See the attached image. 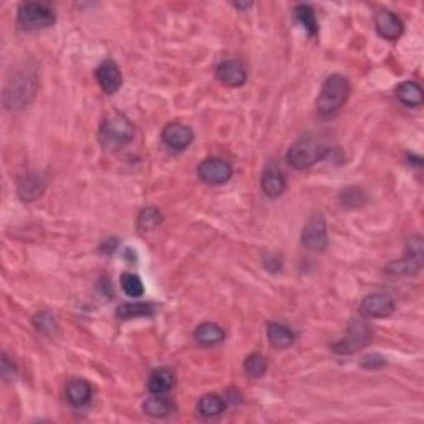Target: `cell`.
Segmentation results:
<instances>
[{
	"mask_svg": "<svg viewBox=\"0 0 424 424\" xmlns=\"http://www.w3.org/2000/svg\"><path fill=\"white\" fill-rule=\"evenodd\" d=\"M351 86L348 78L343 75H330L321 85L320 95L317 98V112L320 116H333L342 109V106L350 98Z\"/></svg>",
	"mask_w": 424,
	"mask_h": 424,
	"instance_id": "1",
	"label": "cell"
},
{
	"mask_svg": "<svg viewBox=\"0 0 424 424\" xmlns=\"http://www.w3.org/2000/svg\"><path fill=\"white\" fill-rule=\"evenodd\" d=\"M135 138V126L123 113L108 114L101 123L98 139L103 148L119 149Z\"/></svg>",
	"mask_w": 424,
	"mask_h": 424,
	"instance_id": "2",
	"label": "cell"
},
{
	"mask_svg": "<svg viewBox=\"0 0 424 424\" xmlns=\"http://www.w3.org/2000/svg\"><path fill=\"white\" fill-rule=\"evenodd\" d=\"M37 86V75L29 70H20L13 75L12 80H8L3 91V103L8 109L25 108L35 96Z\"/></svg>",
	"mask_w": 424,
	"mask_h": 424,
	"instance_id": "3",
	"label": "cell"
},
{
	"mask_svg": "<svg viewBox=\"0 0 424 424\" xmlns=\"http://www.w3.org/2000/svg\"><path fill=\"white\" fill-rule=\"evenodd\" d=\"M330 154L328 146L318 143L312 138L300 139L294 146H290L287 153V161L295 169H308L317 162L324 161Z\"/></svg>",
	"mask_w": 424,
	"mask_h": 424,
	"instance_id": "4",
	"label": "cell"
},
{
	"mask_svg": "<svg viewBox=\"0 0 424 424\" xmlns=\"http://www.w3.org/2000/svg\"><path fill=\"white\" fill-rule=\"evenodd\" d=\"M424 257V245L423 238L419 236L411 237L408 241V247H406V255L397 262H393L388 265L386 272L395 277L403 275H416L421 271Z\"/></svg>",
	"mask_w": 424,
	"mask_h": 424,
	"instance_id": "5",
	"label": "cell"
},
{
	"mask_svg": "<svg viewBox=\"0 0 424 424\" xmlns=\"http://www.w3.org/2000/svg\"><path fill=\"white\" fill-rule=\"evenodd\" d=\"M19 24L25 30L48 29L55 24V12L45 3L25 2L19 8Z\"/></svg>",
	"mask_w": 424,
	"mask_h": 424,
	"instance_id": "6",
	"label": "cell"
},
{
	"mask_svg": "<svg viewBox=\"0 0 424 424\" xmlns=\"http://www.w3.org/2000/svg\"><path fill=\"white\" fill-rule=\"evenodd\" d=\"M371 342V328L365 321L355 320L350 324L348 330L344 331L343 338H340L337 343H333V351L338 355H351Z\"/></svg>",
	"mask_w": 424,
	"mask_h": 424,
	"instance_id": "7",
	"label": "cell"
},
{
	"mask_svg": "<svg viewBox=\"0 0 424 424\" xmlns=\"http://www.w3.org/2000/svg\"><path fill=\"white\" fill-rule=\"evenodd\" d=\"M197 174L204 183L211 186L225 184L231 181L234 167L229 161L222 158H207L197 166Z\"/></svg>",
	"mask_w": 424,
	"mask_h": 424,
	"instance_id": "8",
	"label": "cell"
},
{
	"mask_svg": "<svg viewBox=\"0 0 424 424\" xmlns=\"http://www.w3.org/2000/svg\"><path fill=\"white\" fill-rule=\"evenodd\" d=\"M302 244L312 252H324L328 245L326 220L321 214H313L302 231Z\"/></svg>",
	"mask_w": 424,
	"mask_h": 424,
	"instance_id": "9",
	"label": "cell"
},
{
	"mask_svg": "<svg viewBox=\"0 0 424 424\" xmlns=\"http://www.w3.org/2000/svg\"><path fill=\"white\" fill-rule=\"evenodd\" d=\"M396 303L391 295L388 294H371L361 300L360 312L368 318H384L395 312Z\"/></svg>",
	"mask_w": 424,
	"mask_h": 424,
	"instance_id": "10",
	"label": "cell"
},
{
	"mask_svg": "<svg viewBox=\"0 0 424 424\" xmlns=\"http://www.w3.org/2000/svg\"><path fill=\"white\" fill-rule=\"evenodd\" d=\"M162 141L171 149H174V151H184L194 141V132L189 126L174 121L165 126V130H162Z\"/></svg>",
	"mask_w": 424,
	"mask_h": 424,
	"instance_id": "11",
	"label": "cell"
},
{
	"mask_svg": "<svg viewBox=\"0 0 424 424\" xmlns=\"http://www.w3.org/2000/svg\"><path fill=\"white\" fill-rule=\"evenodd\" d=\"M96 80L101 90L108 95L116 93L123 85V75L119 66L113 60H105L98 68H96Z\"/></svg>",
	"mask_w": 424,
	"mask_h": 424,
	"instance_id": "12",
	"label": "cell"
},
{
	"mask_svg": "<svg viewBox=\"0 0 424 424\" xmlns=\"http://www.w3.org/2000/svg\"><path fill=\"white\" fill-rule=\"evenodd\" d=\"M215 77L222 85L237 88L242 86L247 80V72L244 68V65L237 60H227L222 61L215 70Z\"/></svg>",
	"mask_w": 424,
	"mask_h": 424,
	"instance_id": "13",
	"label": "cell"
},
{
	"mask_svg": "<svg viewBox=\"0 0 424 424\" xmlns=\"http://www.w3.org/2000/svg\"><path fill=\"white\" fill-rule=\"evenodd\" d=\"M374 26H377V32L386 40H397L404 30L400 17L390 10H379L374 15Z\"/></svg>",
	"mask_w": 424,
	"mask_h": 424,
	"instance_id": "14",
	"label": "cell"
},
{
	"mask_svg": "<svg viewBox=\"0 0 424 424\" xmlns=\"http://www.w3.org/2000/svg\"><path fill=\"white\" fill-rule=\"evenodd\" d=\"M65 393L68 403L75 406V408H83V406H86L91 400V386L85 379H70V381L66 383Z\"/></svg>",
	"mask_w": 424,
	"mask_h": 424,
	"instance_id": "15",
	"label": "cell"
},
{
	"mask_svg": "<svg viewBox=\"0 0 424 424\" xmlns=\"http://www.w3.org/2000/svg\"><path fill=\"white\" fill-rule=\"evenodd\" d=\"M176 384V377L171 370H154L148 379V390L151 395H167Z\"/></svg>",
	"mask_w": 424,
	"mask_h": 424,
	"instance_id": "16",
	"label": "cell"
},
{
	"mask_svg": "<svg viewBox=\"0 0 424 424\" xmlns=\"http://www.w3.org/2000/svg\"><path fill=\"white\" fill-rule=\"evenodd\" d=\"M396 96L401 103L409 106V108H416V106H421L424 101L423 95V88L416 82H403L400 83L396 88Z\"/></svg>",
	"mask_w": 424,
	"mask_h": 424,
	"instance_id": "17",
	"label": "cell"
},
{
	"mask_svg": "<svg viewBox=\"0 0 424 424\" xmlns=\"http://www.w3.org/2000/svg\"><path fill=\"white\" fill-rule=\"evenodd\" d=\"M262 191L267 197L275 199L278 196H282L285 191V178L278 169H273V167H268V169L264 171L262 176Z\"/></svg>",
	"mask_w": 424,
	"mask_h": 424,
	"instance_id": "18",
	"label": "cell"
},
{
	"mask_svg": "<svg viewBox=\"0 0 424 424\" xmlns=\"http://www.w3.org/2000/svg\"><path fill=\"white\" fill-rule=\"evenodd\" d=\"M224 338L225 331L218 324H211V321L201 324L194 331V340L202 347H214V344L222 342Z\"/></svg>",
	"mask_w": 424,
	"mask_h": 424,
	"instance_id": "19",
	"label": "cell"
},
{
	"mask_svg": "<svg viewBox=\"0 0 424 424\" xmlns=\"http://www.w3.org/2000/svg\"><path fill=\"white\" fill-rule=\"evenodd\" d=\"M143 409L146 414H149L153 418H166L174 413L176 408L174 403H172L169 397H166V395H153L144 401Z\"/></svg>",
	"mask_w": 424,
	"mask_h": 424,
	"instance_id": "20",
	"label": "cell"
},
{
	"mask_svg": "<svg viewBox=\"0 0 424 424\" xmlns=\"http://www.w3.org/2000/svg\"><path fill=\"white\" fill-rule=\"evenodd\" d=\"M267 337L275 348H289L295 342L294 331L282 324H268Z\"/></svg>",
	"mask_w": 424,
	"mask_h": 424,
	"instance_id": "21",
	"label": "cell"
},
{
	"mask_svg": "<svg viewBox=\"0 0 424 424\" xmlns=\"http://www.w3.org/2000/svg\"><path fill=\"white\" fill-rule=\"evenodd\" d=\"M43 181L38 178V176L35 174H30V176H25V178L20 179L19 183V196L22 197V201H35L40 194L43 192Z\"/></svg>",
	"mask_w": 424,
	"mask_h": 424,
	"instance_id": "22",
	"label": "cell"
},
{
	"mask_svg": "<svg viewBox=\"0 0 424 424\" xmlns=\"http://www.w3.org/2000/svg\"><path fill=\"white\" fill-rule=\"evenodd\" d=\"M199 413L206 418H215L225 411V401L219 395H206L199 400Z\"/></svg>",
	"mask_w": 424,
	"mask_h": 424,
	"instance_id": "23",
	"label": "cell"
},
{
	"mask_svg": "<svg viewBox=\"0 0 424 424\" xmlns=\"http://www.w3.org/2000/svg\"><path fill=\"white\" fill-rule=\"evenodd\" d=\"M156 312L153 303H123L116 310V315L121 320H131L138 317H151Z\"/></svg>",
	"mask_w": 424,
	"mask_h": 424,
	"instance_id": "24",
	"label": "cell"
},
{
	"mask_svg": "<svg viewBox=\"0 0 424 424\" xmlns=\"http://www.w3.org/2000/svg\"><path fill=\"white\" fill-rule=\"evenodd\" d=\"M162 222V214L158 207H144L138 215V229L141 232H148L156 229Z\"/></svg>",
	"mask_w": 424,
	"mask_h": 424,
	"instance_id": "25",
	"label": "cell"
},
{
	"mask_svg": "<svg viewBox=\"0 0 424 424\" xmlns=\"http://www.w3.org/2000/svg\"><path fill=\"white\" fill-rule=\"evenodd\" d=\"M267 358H265L262 353H252L245 358L244 361V370L247 373V377L250 378H260L264 377L265 371H267Z\"/></svg>",
	"mask_w": 424,
	"mask_h": 424,
	"instance_id": "26",
	"label": "cell"
},
{
	"mask_svg": "<svg viewBox=\"0 0 424 424\" xmlns=\"http://www.w3.org/2000/svg\"><path fill=\"white\" fill-rule=\"evenodd\" d=\"M295 13H297V19L300 24H302L305 29L308 30L312 35H315L318 32V24H317V17L315 12H313V8L310 6H297L295 8Z\"/></svg>",
	"mask_w": 424,
	"mask_h": 424,
	"instance_id": "27",
	"label": "cell"
},
{
	"mask_svg": "<svg viewBox=\"0 0 424 424\" xmlns=\"http://www.w3.org/2000/svg\"><path fill=\"white\" fill-rule=\"evenodd\" d=\"M121 287L123 290L126 292V295H130V297H141L144 292L143 282H141V278L138 275H135V273H123L121 275Z\"/></svg>",
	"mask_w": 424,
	"mask_h": 424,
	"instance_id": "28",
	"label": "cell"
},
{
	"mask_svg": "<svg viewBox=\"0 0 424 424\" xmlns=\"http://www.w3.org/2000/svg\"><path fill=\"white\" fill-rule=\"evenodd\" d=\"M33 324H35V326H37V330L42 331V333H50V331L55 330L56 320L52 313L42 312L33 318Z\"/></svg>",
	"mask_w": 424,
	"mask_h": 424,
	"instance_id": "29",
	"label": "cell"
},
{
	"mask_svg": "<svg viewBox=\"0 0 424 424\" xmlns=\"http://www.w3.org/2000/svg\"><path fill=\"white\" fill-rule=\"evenodd\" d=\"M15 374H17L15 365L10 363V361H8V358L3 355L2 356V378L6 379V381H8V379L15 378Z\"/></svg>",
	"mask_w": 424,
	"mask_h": 424,
	"instance_id": "30",
	"label": "cell"
}]
</instances>
